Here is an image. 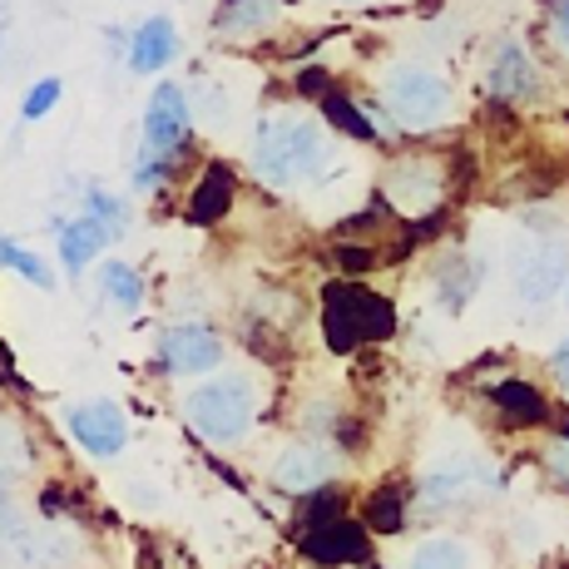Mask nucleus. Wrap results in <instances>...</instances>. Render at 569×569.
I'll list each match as a JSON object with an SVG mask.
<instances>
[{
  "mask_svg": "<svg viewBox=\"0 0 569 569\" xmlns=\"http://www.w3.org/2000/svg\"><path fill=\"white\" fill-rule=\"evenodd\" d=\"M248 163L272 189H308L322 183L337 163V134L322 124V114L308 109H272L258 124Z\"/></svg>",
  "mask_w": 569,
  "mask_h": 569,
  "instance_id": "obj_1",
  "label": "nucleus"
},
{
  "mask_svg": "<svg viewBox=\"0 0 569 569\" xmlns=\"http://www.w3.org/2000/svg\"><path fill=\"white\" fill-rule=\"evenodd\" d=\"M193 144V104L189 90L173 80H159L149 90L144 104V134H139V154H134V189L139 193H159L173 179L179 159Z\"/></svg>",
  "mask_w": 569,
  "mask_h": 569,
  "instance_id": "obj_2",
  "label": "nucleus"
},
{
  "mask_svg": "<svg viewBox=\"0 0 569 569\" xmlns=\"http://www.w3.org/2000/svg\"><path fill=\"white\" fill-rule=\"evenodd\" d=\"M258 411H262V391L248 371H213V377H199V387L183 397L189 426L213 446L248 441V431L258 426Z\"/></svg>",
  "mask_w": 569,
  "mask_h": 569,
  "instance_id": "obj_3",
  "label": "nucleus"
},
{
  "mask_svg": "<svg viewBox=\"0 0 569 569\" xmlns=\"http://www.w3.org/2000/svg\"><path fill=\"white\" fill-rule=\"evenodd\" d=\"M377 104L387 109L397 134H431L451 119V84L421 60H397L377 80Z\"/></svg>",
  "mask_w": 569,
  "mask_h": 569,
  "instance_id": "obj_4",
  "label": "nucleus"
},
{
  "mask_svg": "<svg viewBox=\"0 0 569 569\" xmlns=\"http://www.w3.org/2000/svg\"><path fill=\"white\" fill-rule=\"evenodd\" d=\"M397 332V308L387 292L367 288L357 278H337L322 292V337L332 352H362L371 342H387Z\"/></svg>",
  "mask_w": 569,
  "mask_h": 569,
  "instance_id": "obj_5",
  "label": "nucleus"
},
{
  "mask_svg": "<svg viewBox=\"0 0 569 569\" xmlns=\"http://www.w3.org/2000/svg\"><path fill=\"white\" fill-rule=\"evenodd\" d=\"M500 476L486 451H446L416 476L411 500L421 510H466L476 500L496 496Z\"/></svg>",
  "mask_w": 569,
  "mask_h": 569,
  "instance_id": "obj_6",
  "label": "nucleus"
},
{
  "mask_svg": "<svg viewBox=\"0 0 569 569\" xmlns=\"http://www.w3.org/2000/svg\"><path fill=\"white\" fill-rule=\"evenodd\" d=\"M451 199V159L416 149V154H397L381 173V203L397 218H436Z\"/></svg>",
  "mask_w": 569,
  "mask_h": 569,
  "instance_id": "obj_7",
  "label": "nucleus"
},
{
  "mask_svg": "<svg viewBox=\"0 0 569 569\" xmlns=\"http://www.w3.org/2000/svg\"><path fill=\"white\" fill-rule=\"evenodd\" d=\"M228 357V342L213 322L203 317H183L159 332V371L163 377H213Z\"/></svg>",
  "mask_w": 569,
  "mask_h": 569,
  "instance_id": "obj_8",
  "label": "nucleus"
},
{
  "mask_svg": "<svg viewBox=\"0 0 569 569\" xmlns=\"http://www.w3.org/2000/svg\"><path fill=\"white\" fill-rule=\"evenodd\" d=\"M342 470V451H337L327 436H292L268 466V480L282 496H317L327 490Z\"/></svg>",
  "mask_w": 569,
  "mask_h": 569,
  "instance_id": "obj_9",
  "label": "nucleus"
},
{
  "mask_svg": "<svg viewBox=\"0 0 569 569\" xmlns=\"http://www.w3.org/2000/svg\"><path fill=\"white\" fill-rule=\"evenodd\" d=\"M486 94L496 104H510V109L545 104V94H550L545 64L535 60V50H525L520 40H506V46H496L486 60Z\"/></svg>",
  "mask_w": 569,
  "mask_h": 569,
  "instance_id": "obj_10",
  "label": "nucleus"
},
{
  "mask_svg": "<svg viewBox=\"0 0 569 569\" xmlns=\"http://www.w3.org/2000/svg\"><path fill=\"white\" fill-rule=\"evenodd\" d=\"M510 282H516V298L525 308H545V302L565 298L569 282V248L560 238H535L510 258Z\"/></svg>",
  "mask_w": 569,
  "mask_h": 569,
  "instance_id": "obj_11",
  "label": "nucleus"
},
{
  "mask_svg": "<svg viewBox=\"0 0 569 569\" xmlns=\"http://www.w3.org/2000/svg\"><path fill=\"white\" fill-rule=\"evenodd\" d=\"M64 431L74 436V446H80L90 461H114L129 446V416L109 397L74 401V407H64Z\"/></svg>",
  "mask_w": 569,
  "mask_h": 569,
  "instance_id": "obj_12",
  "label": "nucleus"
},
{
  "mask_svg": "<svg viewBox=\"0 0 569 569\" xmlns=\"http://www.w3.org/2000/svg\"><path fill=\"white\" fill-rule=\"evenodd\" d=\"M302 550L317 565H357L367 555V530L337 510V500H317L308 530H302Z\"/></svg>",
  "mask_w": 569,
  "mask_h": 569,
  "instance_id": "obj_13",
  "label": "nucleus"
},
{
  "mask_svg": "<svg viewBox=\"0 0 569 569\" xmlns=\"http://www.w3.org/2000/svg\"><path fill=\"white\" fill-rule=\"evenodd\" d=\"M179 50H183V40H179L173 16H149V20H139V26L129 30L124 64L134 74H163L173 60H179Z\"/></svg>",
  "mask_w": 569,
  "mask_h": 569,
  "instance_id": "obj_14",
  "label": "nucleus"
},
{
  "mask_svg": "<svg viewBox=\"0 0 569 569\" xmlns=\"http://www.w3.org/2000/svg\"><path fill=\"white\" fill-rule=\"evenodd\" d=\"M490 411H496V421L510 426V431H530V426H545L555 416L545 387H535V381H525V377L496 381V391H490Z\"/></svg>",
  "mask_w": 569,
  "mask_h": 569,
  "instance_id": "obj_15",
  "label": "nucleus"
},
{
  "mask_svg": "<svg viewBox=\"0 0 569 569\" xmlns=\"http://www.w3.org/2000/svg\"><path fill=\"white\" fill-rule=\"evenodd\" d=\"M114 243V233L100 223V218L90 213H74L70 223H60V238H54V253H60V268L70 272V278H80L84 268H94V262L104 258V248Z\"/></svg>",
  "mask_w": 569,
  "mask_h": 569,
  "instance_id": "obj_16",
  "label": "nucleus"
},
{
  "mask_svg": "<svg viewBox=\"0 0 569 569\" xmlns=\"http://www.w3.org/2000/svg\"><path fill=\"white\" fill-rule=\"evenodd\" d=\"M322 124L332 129V134H347V139H362V144H371V139H391V119H377L371 109L357 100V94H347V90H327L322 100Z\"/></svg>",
  "mask_w": 569,
  "mask_h": 569,
  "instance_id": "obj_17",
  "label": "nucleus"
},
{
  "mask_svg": "<svg viewBox=\"0 0 569 569\" xmlns=\"http://www.w3.org/2000/svg\"><path fill=\"white\" fill-rule=\"evenodd\" d=\"M282 20V0H218L213 36L218 40H262Z\"/></svg>",
  "mask_w": 569,
  "mask_h": 569,
  "instance_id": "obj_18",
  "label": "nucleus"
},
{
  "mask_svg": "<svg viewBox=\"0 0 569 569\" xmlns=\"http://www.w3.org/2000/svg\"><path fill=\"white\" fill-rule=\"evenodd\" d=\"M233 199H238L233 169H228V163H208L199 179H193V189H189V218L199 228H213V223H223V218L233 213Z\"/></svg>",
  "mask_w": 569,
  "mask_h": 569,
  "instance_id": "obj_19",
  "label": "nucleus"
},
{
  "mask_svg": "<svg viewBox=\"0 0 569 569\" xmlns=\"http://www.w3.org/2000/svg\"><path fill=\"white\" fill-rule=\"evenodd\" d=\"M100 298L109 302V308H119V312H139L144 308V298H149L144 272H139L134 262H124V258H104L100 262Z\"/></svg>",
  "mask_w": 569,
  "mask_h": 569,
  "instance_id": "obj_20",
  "label": "nucleus"
},
{
  "mask_svg": "<svg viewBox=\"0 0 569 569\" xmlns=\"http://www.w3.org/2000/svg\"><path fill=\"white\" fill-rule=\"evenodd\" d=\"M480 278H486V268L480 262H470L466 253H446L441 268H436V298H441V308L461 312L470 298H476Z\"/></svg>",
  "mask_w": 569,
  "mask_h": 569,
  "instance_id": "obj_21",
  "label": "nucleus"
},
{
  "mask_svg": "<svg viewBox=\"0 0 569 569\" xmlns=\"http://www.w3.org/2000/svg\"><path fill=\"white\" fill-rule=\"evenodd\" d=\"M407 569H476V555L461 535H426L407 555Z\"/></svg>",
  "mask_w": 569,
  "mask_h": 569,
  "instance_id": "obj_22",
  "label": "nucleus"
},
{
  "mask_svg": "<svg viewBox=\"0 0 569 569\" xmlns=\"http://www.w3.org/2000/svg\"><path fill=\"white\" fill-rule=\"evenodd\" d=\"M411 516V486H397V480H387V486L371 490L367 500V530L377 535H397L401 525Z\"/></svg>",
  "mask_w": 569,
  "mask_h": 569,
  "instance_id": "obj_23",
  "label": "nucleus"
},
{
  "mask_svg": "<svg viewBox=\"0 0 569 569\" xmlns=\"http://www.w3.org/2000/svg\"><path fill=\"white\" fill-rule=\"evenodd\" d=\"M30 461H36V446H30L26 426H20L10 411H0V480L16 486V480L30 470Z\"/></svg>",
  "mask_w": 569,
  "mask_h": 569,
  "instance_id": "obj_24",
  "label": "nucleus"
},
{
  "mask_svg": "<svg viewBox=\"0 0 569 569\" xmlns=\"http://www.w3.org/2000/svg\"><path fill=\"white\" fill-rule=\"evenodd\" d=\"M0 268H10V272H16V278H26L30 288L54 292V268H50V262L40 258L36 248L16 243V238H6V233H0Z\"/></svg>",
  "mask_w": 569,
  "mask_h": 569,
  "instance_id": "obj_25",
  "label": "nucleus"
},
{
  "mask_svg": "<svg viewBox=\"0 0 569 569\" xmlns=\"http://www.w3.org/2000/svg\"><path fill=\"white\" fill-rule=\"evenodd\" d=\"M84 213L100 218L109 233H114V243L129 233V218H134V213H129V203L119 199V193H109L104 183H90V189H84Z\"/></svg>",
  "mask_w": 569,
  "mask_h": 569,
  "instance_id": "obj_26",
  "label": "nucleus"
},
{
  "mask_svg": "<svg viewBox=\"0 0 569 569\" xmlns=\"http://www.w3.org/2000/svg\"><path fill=\"white\" fill-rule=\"evenodd\" d=\"M540 476L550 480L560 496H569V436L555 431L540 441Z\"/></svg>",
  "mask_w": 569,
  "mask_h": 569,
  "instance_id": "obj_27",
  "label": "nucleus"
},
{
  "mask_svg": "<svg viewBox=\"0 0 569 569\" xmlns=\"http://www.w3.org/2000/svg\"><path fill=\"white\" fill-rule=\"evenodd\" d=\"M60 100H64V80H60V74H40V80L26 90V100H20V119H26V124H36V119H46Z\"/></svg>",
  "mask_w": 569,
  "mask_h": 569,
  "instance_id": "obj_28",
  "label": "nucleus"
},
{
  "mask_svg": "<svg viewBox=\"0 0 569 569\" xmlns=\"http://www.w3.org/2000/svg\"><path fill=\"white\" fill-rule=\"evenodd\" d=\"M26 535V510L16 500V486L0 480V540H20Z\"/></svg>",
  "mask_w": 569,
  "mask_h": 569,
  "instance_id": "obj_29",
  "label": "nucleus"
},
{
  "mask_svg": "<svg viewBox=\"0 0 569 569\" xmlns=\"http://www.w3.org/2000/svg\"><path fill=\"white\" fill-rule=\"evenodd\" d=\"M550 36H555V46L569 54V0H555L550 6Z\"/></svg>",
  "mask_w": 569,
  "mask_h": 569,
  "instance_id": "obj_30",
  "label": "nucleus"
},
{
  "mask_svg": "<svg viewBox=\"0 0 569 569\" xmlns=\"http://www.w3.org/2000/svg\"><path fill=\"white\" fill-rule=\"evenodd\" d=\"M550 377H555V381H560V387L569 391V337H565V342L550 352Z\"/></svg>",
  "mask_w": 569,
  "mask_h": 569,
  "instance_id": "obj_31",
  "label": "nucleus"
},
{
  "mask_svg": "<svg viewBox=\"0 0 569 569\" xmlns=\"http://www.w3.org/2000/svg\"><path fill=\"white\" fill-rule=\"evenodd\" d=\"M560 431H565V436H569V416H565V426H560Z\"/></svg>",
  "mask_w": 569,
  "mask_h": 569,
  "instance_id": "obj_32",
  "label": "nucleus"
},
{
  "mask_svg": "<svg viewBox=\"0 0 569 569\" xmlns=\"http://www.w3.org/2000/svg\"><path fill=\"white\" fill-rule=\"evenodd\" d=\"M0 46H6V26H0Z\"/></svg>",
  "mask_w": 569,
  "mask_h": 569,
  "instance_id": "obj_33",
  "label": "nucleus"
},
{
  "mask_svg": "<svg viewBox=\"0 0 569 569\" xmlns=\"http://www.w3.org/2000/svg\"><path fill=\"white\" fill-rule=\"evenodd\" d=\"M565 302H569V282H565Z\"/></svg>",
  "mask_w": 569,
  "mask_h": 569,
  "instance_id": "obj_34",
  "label": "nucleus"
}]
</instances>
